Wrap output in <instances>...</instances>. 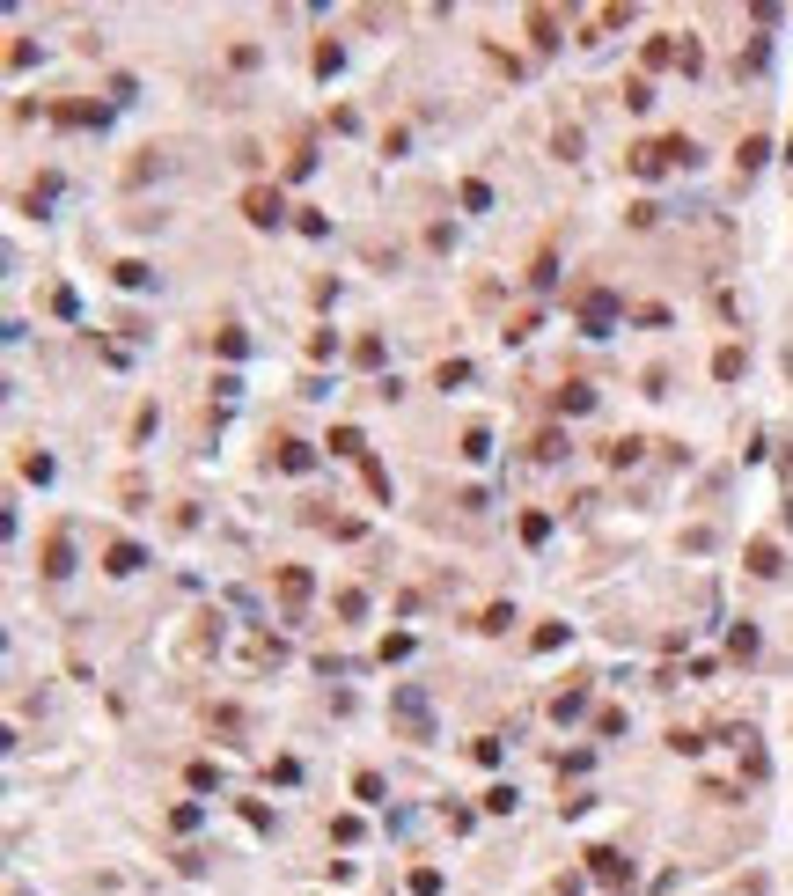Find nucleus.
<instances>
[{
  "instance_id": "1",
  "label": "nucleus",
  "mask_w": 793,
  "mask_h": 896,
  "mask_svg": "<svg viewBox=\"0 0 793 896\" xmlns=\"http://www.w3.org/2000/svg\"><path fill=\"white\" fill-rule=\"evenodd\" d=\"M243 213L257 220V229H272V220L287 213V206H279V191H272V184H250V191H243Z\"/></svg>"
},
{
  "instance_id": "2",
  "label": "nucleus",
  "mask_w": 793,
  "mask_h": 896,
  "mask_svg": "<svg viewBox=\"0 0 793 896\" xmlns=\"http://www.w3.org/2000/svg\"><path fill=\"white\" fill-rule=\"evenodd\" d=\"M588 874H595V882H610V889H617V882H632L625 853H610V845H595V853H588Z\"/></svg>"
},
{
  "instance_id": "3",
  "label": "nucleus",
  "mask_w": 793,
  "mask_h": 896,
  "mask_svg": "<svg viewBox=\"0 0 793 896\" xmlns=\"http://www.w3.org/2000/svg\"><path fill=\"white\" fill-rule=\"evenodd\" d=\"M44 574H51V581H67V574H74V551H67V537H60V529L44 537Z\"/></svg>"
},
{
  "instance_id": "4",
  "label": "nucleus",
  "mask_w": 793,
  "mask_h": 896,
  "mask_svg": "<svg viewBox=\"0 0 793 896\" xmlns=\"http://www.w3.org/2000/svg\"><path fill=\"white\" fill-rule=\"evenodd\" d=\"M610 316H617V302H610V294H588V302H581V323H588V339H602V331H610Z\"/></svg>"
},
{
  "instance_id": "5",
  "label": "nucleus",
  "mask_w": 793,
  "mask_h": 896,
  "mask_svg": "<svg viewBox=\"0 0 793 896\" xmlns=\"http://www.w3.org/2000/svg\"><path fill=\"white\" fill-rule=\"evenodd\" d=\"M389 705H396V720H405L412 735H426V698H419V691H396Z\"/></svg>"
},
{
  "instance_id": "6",
  "label": "nucleus",
  "mask_w": 793,
  "mask_h": 896,
  "mask_svg": "<svg viewBox=\"0 0 793 896\" xmlns=\"http://www.w3.org/2000/svg\"><path fill=\"white\" fill-rule=\"evenodd\" d=\"M103 566H110V574H140V544H110Z\"/></svg>"
},
{
  "instance_id": "7",
  "label": "nucleus",
  "mask_w": 793,
  "mask_h": 896,
  "mask_svg": "<svg viewBox=\"0 0 793 896\" xmlns=\"http://www.w3.org/2000/svg\"><path fill=\"white\" fill-rule=\"evenodd\" d=\"M750 574H757V581L779 574V551H771V544H750Z\"/></svg>"
},
{
  "instance_id": "8",
  "label": "nucleus",
  "mask_w": 793,
  "mask_h": 896,
  "mask_svg": "<svg viewBox=\"0 0 793 896\" xmlns=\"http://www.w3.org/2000/svg\"><path fill=\"white\" fill-rule=\"evenodd\" d=\"M558 405H565V412H588V405H595V389H588V382H565V389H558Z\"/></svg>"
},
{
  "instance_id": "9",
  "label": "nucleus",
  "mask_w": 793,
  "mask_h": 896,
  "mask_svg": "<svg viewBox=\"0 0 793 896\" xmlns=\"http://www.w3.org/2000/svg\"><path fill=\"white\" fill-rule=\"evenodd\" d=\"M279 471H309V441H279Z\"/></svg>"
},
{
  "instance_id": "10",
  "label": "nucleus",
  "mask_w": 793,
  "mask_h": 896,
  "mask_svg": "<svg viewBox=\"0 0 793 896\" xmlns=\"http://www.w3.org/2000/svg\"><path fill=\"white\" fill-rule=\"evenodd\" d=\"M529 30H536V44H544V51L558 44V15H551V8H536V15H529Z\"/></svg>"
},
{
  "instance_id": "11",
  "label": "nucleus",
  "mask_w": 793,
  "mask_h": 896,
  "mask_svg": "<svg viewBox=\"0 0 793 896\" xmlns=\"http://www.w3.org/2000/svg\"><path fill=\"white\" fill-rule=\"evenodd\" d=\"M581 705H588V691H558V698H551V713H558V720H574Z\"/></svg>"
},
{
  "instance_id": "12",
  "label": "nucleus",
  "mask_w": 793,
  "mask_h": 896,
  "mask_svg": "<svg viewBox=\"0 0 793 896\" xmlns=\"http://www.w3.org/2000/svg\"><path fill=\"white\" fill-rule=\"evenodd\" d=\"M713 375H720V382H734V375H742V353H734V346H720V360H713Z\"/></svg>"
},
{
  "instance_id": "13",
  "label": "nucleus",
  "mask_w": 793,
  "mask_h": 896,
  "mask_svg": "<svg viewBox=\"0 0 793 896\" xmlns=\"http://www.w3.org/2000/svg\"><path fill=\"white\" fill-rule=\"evenodd\" d=\"M279 595H287V602H302V595H309V574H294V566H287V574H279Z\"/></svg>"
}]
</instances>
